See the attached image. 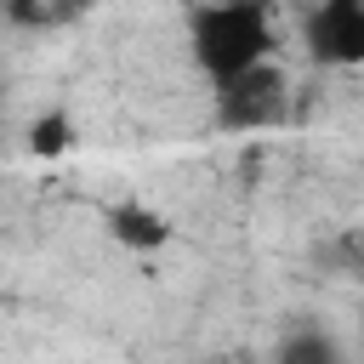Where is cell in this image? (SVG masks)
<instances>
[{"label": "cell", "instance_id": "obj_1", "mask_svg": "<svg viewBox=\"0 0 364 364\" xmlns=\"http://www.w3.org/2000/svg\"><path fill=\"white\" fill-rule=\"evenodd\" d=\"M279 46L267 0H199L188 6V57L216 85L250 63H267Z\"/></svg>", "mask_w": 364, "mask_h": 364}, {"label": "cell", "instance_id": "obj_2", "mask_svg": "<svg viewBox=\"0 0 364 364\" xmlns=\"http://www.w3.org/2000/svg\"><path fill=\"white\" fill-rule=\"evenodd\" d=\"M210 119H216L222 131H233V136L284 125V119H290V74L279 68V57L250 63V68L216 80V85H210Z\"/></svg>", "mask_w": 364, "mask_h": 364}, {"label": "cell", "instance_id": "obj_3", "mask_svg": "<svg viewBox=\"0 0 364 364\" xmlns=\"http://www.w3.org/2000/svg\"><path fill=\"white\" fill-rule=\"evenodd\" d=\"M301 46L318 68H364V0H313Z\"/></svg>", "mask_w": 364, "mask_h": 364}, {"label": "cell", "instance_id": "obj_4", "mask_svg": "<svg viewBox=\"0 0 364 364\" xmlns=\"http://www.w3.org/2000/svg\"><path fill=\"white\" fill-rule=\"evenodd\" d=\"M102 228H108V239H114L119 250H131V256H148V250H165V245H171V222H165L148 199H114V205L102 210Z\"/></svg>", "mask_w": 364, "mask_h": 364}, {"label": "cell", "instance_id": "obj_5", "mask_svg": "<svg viewBox=\"0 0 364 364\" xmlns=\"http://www.w3.org/2000/svg\"><path fill=\"white\" fill-rule=\"evenodd\" d=\"M273 364H347V358H341V347H336L330 330L301 324V330H290V336L279 341V358H273Z\"/></svg>", "mask_w": 364, "mask_h": 364}, {"label": "cell", "instance_id": "obj_6", "mask_svg": "<svg viewBox=\"0 0 364 364\" xmlns=\"http://www.w3.org/2000/svg\"><path fill=\"white\" fill-rule=\"evenodd\" d=\"M28 148H34L40 159H51V154H63V148H74V119H68L63 108H51V114H40V119L28 125Z\"/></svg>", "mask_w": 364, "mask_h": 364}, {"label": "cell", "instance_id": "obj_7", "mask_svg": "<svg viewBox=\"0 0 364 364\" xmlns=\"http://www.w3.org/2000/svg\"><path fill=\"white\" fill-rule=\"evenodd\" d=\"M0 17L11 28H46L51 23V0H0Z\"/></svg>", "mask_w": 364, "mask_h": 364}, {"label": "cell", "instance_id": "obj_8", "mask_svg": "<svg viewBox=\"0 0 364 364\" xmlns=\"http://www.w3.org/2000/svg\"><path fill=\"white\" fill-rule=\"evenodd\" d=\"M97 0H51V23H68V17H80V11H91Z\"/></svg>", "mask_w": 364, "mask_h": 364}, {"label": "cell", "instance_id": "obj_9", "mask_svg": "<svg viewBox=\"0 0 364 364\" xmlns=\"http://www.w3.org/2000/svg\"><path fill=\"white\" fill-rule=\"evenodd\" d=\"M233 364H245V358H233Z\"/></svg>", "mask_w": 364, "mask_h": 364}]
</instances>
